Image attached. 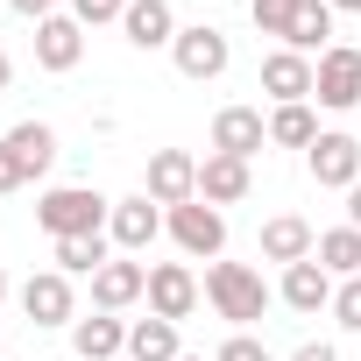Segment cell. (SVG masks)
<instances>
[{
  "label": "cell",
  "mask_w": 361,
  "mask_h": 361,
  "mask_svg": "<svg viewBox=\"0 0 361 361\" xmlns=\"http://www.w3.org/2000/svg\"><path fill=\"white\" fill-rule=\"evenodd\" d=\"M36 220H43V234H50V241L99 234V227L114 220V199H99L92 185H57V192H43V199H36Z\"/></svg>",
  "instance_id": "1"
},
{
  "label": "cell",
  "mask_w": 361,
  "mask_h": 361,
  "mask_svg": "<svg viewBox=\"0 0 361 361\" xmlns=\"http://www.w3.org/2000/svg\"><path fill=\"white\" fill-rule=\"evenodd\" d=\"M206 298H213V312H220L227 326H241V333L269 312V283H262V269H248V262H213V269H206Z\"/></svg>",
  "instance_id": "2"
},
{
  "label": "cell",
  "mask_w": 361,
  "mask_h": 361,
  "mask_svg": "<svg viewBox=\"0 0 361 361\" xmlns=\"http://www.w3.org/2000/svg\"><path fill=\"white\" fill-rule=\"evenodd\" d=\"M163 227H170V241H177V248L199 255V262H220V248H227V213H220V206H206V199L170 206V213H163Z\"/></svg>",
  "instance_id": "3"
},
{
  "label": "cell",
  "mask_w": 361,
  "mask_h": 361,
  "mask_svg": "<svg viewBox=\"0 0 361 361\" xmlns=\"http://www.w3.org/2000/svg\"><path fill=\"white\" fill-rule=\"evenodd\" d=\"M305 163H312V185H326V192H354V185H361V142H354L347 128H326V135L305 149Z\"/></svg>",
  "instance_id": "4"
},
{
  "label": "cell",
  "mask_w": 361,
  "mask_h": 361,
  "mask_svg": "<svg viewBox=\"0 0 361 361\" xmlns=\"http://www.w3.org/2000/svg\"><path fill=\"white\" fill-rule=\"evenodd\" d=\"M312 99H319V106H333V114L361 106V50H354V43H333V50L319 57V78H312Z\"/></svg>",
  "instance_id": "5"
},
{
  "label": "cell",
  "mask_w": 361,
  "mask_h": 361,
  "mask_svg": "<svg viewBox=\"0 0 361 361\" xmlns=\"http://www.w3.org/2000/svg\"><path fill=\"white\" fill-rule=\"evenodd\" d=\"M170 57H177V71H185V78H199V85H206V78H220V71H227V57H234V50H227V36H220L213 22H192V29H177Z\"/></svg>",
  "instance_id": "6"
},
{
  "label": "cell",
  "mask_w": 361,
  "mask_h": 361,
  "mask_svg": "<svg viewBox=\"0 0 361 361\" xmlns=\"http://www.w3.org/2000/svg\"><path fill=\"white\" fill-rule=\"evenodd\" d=\"M142 192H149L156 206H192V199H199V156H185V149H156Z\"/></svg>",
  "instance_id": "7"
},
{
  "label": "cell",
  "mask_w": 361,
  "mask_h": 361,
  "mask_svg": "<svg viewBox=\"0 0 361 361\" xmlns=\"http://www.w3.org/2000/svg\"><path fill=\"white\" fill-rule=\"evenodd\" d=\"M149 312L170 319V326L192 319V312H199V276H192L185 262H156V269H149Z\"/></svg>",
  "instance_id": "8"
},
{
  "label": "cell",
  "mask_w": 361,
  "mask_h": 361,
  "mask_svg": "<svg viewBox=\"0 0 361 361\" xmlns=\"http://www.w3.org/2000/svg\"><path fill=\"white\" fill-rule=\"evenodd\" d=\"M269 142V121H262V106H220L213 114V156H255Z\"/></svg>",
  "instance_id": "9"
},
{
  "label": "cell",
  "mask_w": 361,
  "mask_h": 361,
  "mask_svg": "<svg viewBox=\"0 0 361 361\" xmlns=\"http://www.w3.org/2000/svg\"><path fill=\"white\" fill-rule=\"evenodd\" d=\"M22 312H29L36 326H71V319H78L71 276H64V269H43V276H29V283H22Z\"/></svg>",
  "instance_id": "10"
},
{
  "label": "cell",
  "mask_w": 361,
  "mask_h": 361,
  "mask_svg": "<svg viewBox=\"0 0 361 361\" xmlns=\"http://www.w3.org/2000/svg\"><path fill=\"white\" fill-rule=\"evenodd\" d=\"M78 57H85V22H78V15L36 22V64H43V71H78Z\"/></svg>",
  "instance_id": "11"
},
{
  "label": "cell",
  "mask_w": 361,
  "mask_h": 361,
  "mask_svg": "<svg viewBox=\"0 0 361 361\" xmlns=\"http://www.w3.org/2000/svg\"><path fill=\"white\" fill-rule=\"evenodd\" d=\"M312 78H319V64H312V57H298V50H269V57H262V92H269L276 106L312 99Z\"/></svg>",
  "instance_id": "12"
},
{
  "label": "cell",
  "mask_w": 361,
  "mask_h": 361,
  "mask_svg": "<svg viewBox=\"0 0 361 361\" xmlns=\"http://www.w3.org/2000/svg\"><path fill=\"white\" fill-rule=\"evenodd\" d=\"M135 298H149V269L128 262V255H114V262L92 276V312H128Z\"/></svg>",
  "instance_id": "13"
},
{
  "label": "cell",
  "mask_w": 361,
  "mask_h": 361,
  "mask_svg": "<svg viewBox=\"0 0 361 361\" xmlns=\"http://www.w3.org/2000/svg\"><path fill=\"white\" fill-rule=\"evenodd\" d=\"M121 29H128L135 50H170V43H177V15H170V0H128Z\"/></svg>",
  "instance_id": "14"
},
{
  "label": "cell",
  "mask_w": 361,
  "mask_h": 361,
  "mask_svg": "<svg viewBox=\"0 0 361 361\" xmlns=\"http://www.w3.org/2000/svg\"><path fill=\"white\" fill-rule=\"evenodd\" d=\"M106 227H114V241L135 255V248H149V241L163 234V213H156L149 192H135V199H114V220H106Z\"/></svg>",
  "instance_id": "15"
},
{
  "label": "cell",
  "mask_w": 361,
  "mask_h": 361,
  "mask_svg": "<svg viewBox=\"0 0 361 361\" xmlns=\"http://www.w3.org/2000/svg\"><path fill=\"white\" fill-rule=\"evenodd\" d=\"M248 185H255V177H248L241 156H206V163H199V199H206V206H241Z\"/></svg>",
  "instance_id": "16"
},
{
  "label": "cell",
  "mask_w": 361,
  "mask_h": 361,
  "mask_svg": "<svg viewBox=\"0 0 361 361\" xmlns=\"http://www.w3.org/2000/svg\"><path fill=\"white\" fill-rule=\"evenodd\" d=\"M312 248H319V234H312L298 213L262 220V255H269V262H283V269H290V262H312Z\"/></svg>",
  "instance_id": "17"
},
{
  "label": "cell",
  "mask_w": 361,
  "mask_h": 361,
  "mask_svg": "<svg viewBox=\"0 0 361 361\" xmlns=\"http://www.w3.org/2000/svg\"><path fill=\"white\" fill-rule=\"evenodd\" d=\"M333 290H340V283H333L319 262H290V269H283V305H290V312H305V319H312V312H326V305H333Z\"/></svg>",
  "instance_id": "18"
},
{
  "label": "cell",
  "mask_w": 361,
  "mask_h": 361,
  "mask_svg": "<svg viewBox=\"0 0 361 361\" xmlns=\"http://www.w3.org/2000/svg\"><path fill=\"white\" fill-rule=\"evenodd\" d=\"M71 347H78V361H114V354L128 347V326H121L114 312H92V319H71Z\"/></svg>",
  "instance_id": "19"
},
{
  "label": "cell",
  "mask_w": 361,
  "mask_h": 361,
  "mask_svg": "<svg viewBox=\"0 0 361 361\" xmlns=\"http://www.w3.org/2000/svg\"><path fill=\"white\" fill-rule=\"evenodd\" d=\"M326 36H333V8H326V0H298V15H290V36H283V50H298V57H312V50H319V57H326V50H333Z\"/></svg>",
  "instance_id": "20"
},
{
  "label": "cell",
  "mask_w": 361,
  "mask_h": 361,
  "mask_svg": "<svg viewBox=\"0 0 361 361\" xmlns=\"http://www.w3.org/2000/svg\"><path fill=\"white\" fill-rule=\"evenodd\" d=\"M0 142H8V149H15V163H22L29 177H43V170L57 163V135H50L43 121H15V128H8V135H0Z\"/></svg>",
  "instance_id": "21"
},
{
  "label": "cell",
  "mask_w": 361,
  "mask_h": 361,
  "mask_svg": "<svg viewBox=\"0 0 361 361\" xmlns=\"http://www.w3.org/2000/svg\"><path fill=\"white\" fill-rule=\"evenodd\" d=\"M312 262L326 269V276H361V227H333V234H319V248H312Z\"/></svg>",
  "instance_id": "22"
},
{
  "label": "cell",
  "mask_w": 361,
  "mask_h": 361,
  "mask_svg": "<svg viewBox=\"0 0 361 361\" xmlns=\"http://www.w3.org/2000/svg\"><path fill=\"white\" fill-rule=\"evenodd\" d=\"M114 255H106V234H71V241H57V269L64 276H99Z\"/></svg>",
  "instance_id": "23"
},
{
  "label": "cell",
  "mask_w": 361,
  "mask_h": 361,
  "mask_svg": "<svg viewBox=\"0 0 361 361\" xmlns=\"http://www.w3.org/2000/svg\"><path fill=\"white\" fill-rule=\"evenodd\" d=\"M128 354H135V361H177V326L149 312L142 326H128Z\"/></svg>",
  "instance_id": "24"
},
{
  "label": "cell",
  "mask_w": 361,
  "mask_h": 361,
  "mask_svg": "<svg viewBox=\"0 0 361 361\" xmlns=\"http://www.w3.org/2000/svg\"><path fill=\"white\" fill-rule=\"evenodd\" d=\"M269 142H283V149H312V142H319L312 106H305V99H298V106H276V114H269Z\"/></svg>",
  "instance_id": "25"
},
{
  "label": "cell",
  "mask_w": 361,
  "mask_h": 361,
  "mask_svg": "<svg viewBox=\"0 0 361 361\" xmlns=\"http://www.w3.org/2000/svg\"><path fill=\"white\" fill-rule=\"evenodd\" d=\"M248 15L262 36H290V15H298V0H248Z\"/></svg>",
  "instance_id": "26"
},
{
  "label": "cell",
  "mask_w": 361,
  "mask_h": 361,
  "mask_svg": "<svg viewBox=\"0 0 361 361\" xmlns=\"http://www.w3.org/2000/svg\"><path fill=\"white\" fill-rule=\"evenodd\" d=\"M333 319H340L347 333H361V276H347V283L333 290Z\"/></svg>",
  "instance_id": "27"
},
{
  "label": "cell",
  "mask_w": 361,
  "mask_h": 361,
  "mask_svg": "<svg viewBox=\"0 0 361 361\" xmlns=\"http://www.w3.org/2000/svg\"><path fill=\"white\" fill-rule=\"evenodd\" d=\"M213 361H269V347H262L255 333H234V340H227V347H220Z\"/></svg>",
  "instance_id": "28"
},
{
  "label": "cell",
  "mask_w": 361,
  "mask_h": 361,
  "mask_svg": "<svg viewBox=\"0 0 361 361\" xmlns=\"http://www.w3.org/2000/svg\"><path fill=\"white\" fill-rule=\"evenodd\" d=\"M71 15H78V22H121L128 0H71Z\"/></svg>",
  "instance_id": "29"
},
{
  "label": "cell",
  "mask_w": 361,
  "mask_h": 361,
  "mask_svg": "<svg viewBox=\"0 0 361 361\" xmlns=\"http://www.w3.org/2000/svg\"><path fill=\"white\" fill-rule=\"evenodd\" d=\"M22 185H29V170L15 163V149H8V142H0V199H8V192H22Z\"/></svg>",
  "instance_id": "30"
},
{
  "label": "cell",
  "mask_w": 361,
  "mask_h": 361,
  "mask_svg": "<svg viewBox=\"0 0 361 361\" xmlns=\"http://www.w3.org/2000/svg\"><path fill=\"white\" fill-rule=\"evenodd\" d=\"M8 8L29 15V22H50V15H57V0H8Z\"/></svg>",
  "instance_id": "31"
},
{
  "label": "cell",
  "mask_w": 361,
  "mask_h": 361,
  "mask_svg": "<svg viewBox=\"0 0 361 361\" xmlns=\"http://www.w3.org/2000/svg\"><path fill=\"white\" fill-rule=\"evenodd\" d=\"M290 361H340V354H333V347H326V340H305V347H298V354H290Z\"/></svg>",
  "instance_id": "32"
},
{
  "label": "cell",
  "mask_w": 361,
  "mask_h": 361,
  "mask_svg": "<svg viewBox=\"0 0 361 361\" xmlns=\"http://www.w3.org/2000/svg\"><path fill=\"white\" fill-rule=\"evenodd\" d=\"M347 227H361V185L347 192Z\"/></svg>",
  "instance_id": "33"
},
{
  "label": "cell",
  "mask_w": 361,
  "mask_h": 361,
  "mask_svg": "<svg viewBox=\"0 0 361 361\" xmlns=\"http://www.w3.org/2000/svg\"><path fill=\"white\" fill-rule=\"evenodd\" d=\"M326 8H333V15H361V0H326Z\"/></svg>",
  "instance_id": "34"
},
{
  "label": "cell",
  "mask_w": 361,
  "mask_h": 361,
  "mask_svg": "<svg viewBox=\"0 0 361 361\" xmlns=\"http://www.w3.org/2000/svg\"><path fill=\"white\" fill-rule=\"evenodd\" d=\"M8 78H15V64H8V57H0V92H8Z\"/></svg>",
  "instance_id": "35"
},
{
  "label": "cell",
  "mask_w": 361,
  "mask_h": 361,
  "mask_svg": "<svg viewBox=\"0 0 361 361\" xmlns=\"http://www.w3.org/2000/svg\"><path fill=\"white\" fill-rule=\"evenodd\" d=\"M0 298H8V269H0Z\"/></svg>",
  "instance_id": "36"
},
{
  "label": "cell",
  "mask_w": 361,
  "mask_h": 361,
  "mask_svg": "<svg viewBox=\"0 0 361 361\" xmlns=\"http://www.w3.org/2000/svg\"><path fill=\"white\" fill-rule=\"evenodd\" d=\"M177 361H206V354H177Z\"/></svg>",
  "instance_id": "37"
},
{
  "label": "cell",
  "mask_w": 361,
  "mask_h": 361,
  "mask_svg": "<svg viewBox=\"0 0 361 361\" xmlns=\"http://www.w3.org/2000/svg\"><path fill=\"white\" fill-rule=\"evenodd\" d=\"M0 8H8V0H0Z\"/></svg>",
  "instance_id": "38"
}]
</instances>
